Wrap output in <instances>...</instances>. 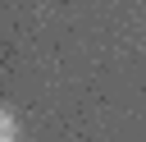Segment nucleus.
I'll return each instance as SVG.
<instances>
[{
    "label": "nucleus",
    "instance_id": "1",
    "mask_svg": "<svg viewBox=\"0 0 146 142\" xmlns=\"http://www.w3.org/2000/svg\"><path fill=\"white\" fill-rule=\"evenodd\" d=\"M0 142H18V124L9 110H0Z\"/></svg>",
    "mask_w": 146,
    "mask_h": 142
}]
</instances>
